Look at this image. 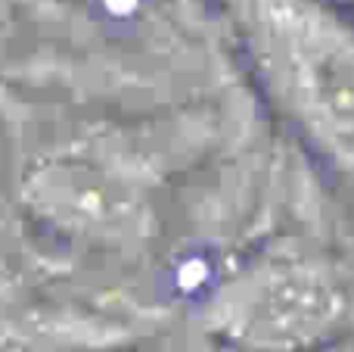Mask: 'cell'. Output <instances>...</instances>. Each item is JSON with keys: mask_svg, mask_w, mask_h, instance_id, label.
<instances>
[{"mask_svg": "<svg viewBox=\"0 0 354 352\" xmlns=\"http://www.w3.org/2000/svg\"><path fill=\"white\" fill-rule=\"evenodd\" d=\"M339 278L314 256L264 253L221 284L205 331L227 352H305L345 315Z\"/></svg>", "mask_w": 354, "mask_h": 352, "instance_id": "obj_2", "label": "cell"}, {"mask_svg": "<svg viewBox=\"0 0 354 352\" xmlns=\"http://www.w3.org/2000/svg\"><path fill=\"white\" fill-rule=\"evenodd\" d=\"M277 116L354 200V22L330 0H221Z\"/></svg>", "mask_w": 354, "mask_h": 352, "instance_id": "obj_1", "label": "cell"}, {"mask_svg": "<svg viewBox=\"0 0 354 352\" xmlns=\"http://www.w3.org/2000/svg\"><path fill=\"white\" fill-rule=\"evenodd\" d=\"M330 3L339 6V10H342V6H351V10H354V0H330Z\"/></svg>", "mask_w": 354, "mask_h": 352, "instance_id": "obj_3", "label": "cell"}]
</instances>
